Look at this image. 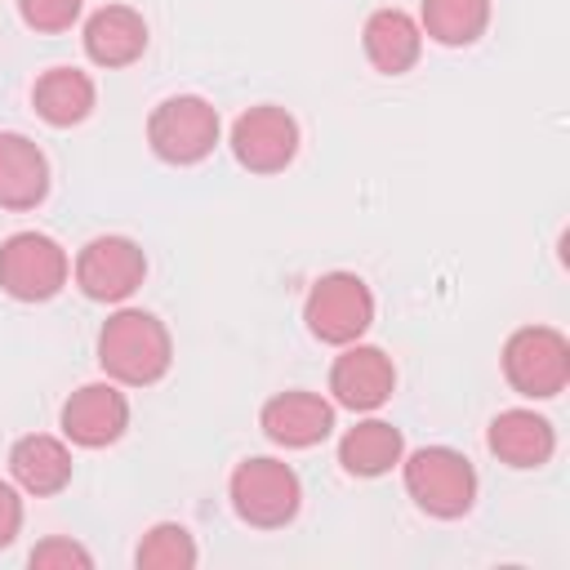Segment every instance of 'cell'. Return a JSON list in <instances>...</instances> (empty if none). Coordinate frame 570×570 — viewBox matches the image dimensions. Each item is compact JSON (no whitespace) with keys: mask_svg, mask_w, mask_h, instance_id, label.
<instances>
[{"mask_svg":"<svg viewBox=\"0 0 570 570\" xmlns=\"http://www.w3.org/2000/svg\"><path fill=\"white\" fill-rule=\"evenodd\" d=\"M258 428L281 450H312L334 432V401L307 387H289L263 401Z\"/></svg>","mask_w":570,"mask_h":570,"instance_id":"7c38bea8","label":"cell"},{"mask_svg":"<svg viewBox=\"0 0 570 570\" xmlns=\"http://www.w3.org/2000/svg\"><path fill=\"white\" fill-rule=\"evenodd\" d=\"M18 534H22V494L9 481H0V548H9Z\"/></svg>","mask_w":570,"mask_h":570,"instance_id":"cb8c5ba5","label":"cell"},{"mask_svg":"<svg viewBox=\"0 0 570 570\" xmlns=\"http://www.w3.org/2000/svg\"><path fill=\"white\" fill-rule=\"evenodd\" d=\"M49 196V156L13 129H0V209L27 214Z\"/></svg>","mask_w":570,"mask_h":570,"instance_id":"9a60e30c","label":"cell"},{"mask_svg":"<svg viewBox=\"0 0 570 570\" xmlns=\"http://www.w3.org/2000/svg\"><path fill=\"white\" fill-rule=\"evenodd\" d=\"M218 107L200 94H174V98H160L147 116V142L156 151V160L174 165V169H187V165H200L214 147H218Z\"/></svg>","mask_w":570,"mask_h":570,"instance_id":"5b68a950","label":"cell"},{"mask_svg":"<svg viewBox=\"0 0 570 570\" xmlns=\"http://www.w3.org/2000/svg\"><path fill=\"white\" fill-rule=\"evenodd\" d=\"M401 454H405V436L387 419H361L338 436V463L347 476H365V481L383 476L401 463Z\"/></svg>","mask_w":570,"mask_h":570,"instance_id":"d6986e66","label":"cell"},{"mask_svg":"<svg viewBox=\"0 0 570 570\" xmlns=\"http://www.w3.org/2000/svg\"><path fill=\"white\" fill-rule=\"evenodd\" d=\"M503 379L525 401H552L570 383V338L557 325H521L503 343Z\"/></svg>","mask_w":570,"mask_h":570,"instance_id":"277c9868","label":"cell"},{"mask_svg":"<svg viewBox=\"0 0 570 570\" xmlns=\"http://www.w3.org/2000/svg\"><path fill=\"white\" fill-rule=\"evenodd\" d=\"M71 276H76L85 298H94V303H125L147 281V254L129 236H94V240L80 245Z\"/></svg>","mask_w":570,"mask_h":570,"instance_id":"ba28073f","label":"cell"},{"mask_svg":"<svg viewBox=\"0 0 570 570\" xmlns=\"http://www.w3.org/2000/svg\"><path fill=\"white\" fill-rule=\"evenodd\" d=\"M71 276L67 249L45 232H13L0 245V289L13 303H49Z\"/></svg>","mask_w":570,"mask_h":570,"instance_id":"52a82bcc","label":"cell"},{"mask_svg":"<svg viewBox=\"0 0 570 570\" xmlns=\"http://www.w3.org/2000/svg\"><path fill=\"white\" fill-rule=\"evenodd\" d=\"M361 49L370 58V67L379 76H405L414 71L419 53H423V31L419 18H410L405 9H374L361 27Z\"/></svg>","mask_w":570,"mask_h":570,"instance_id":"e0dca14e","label":"cell"},{"mask_svg":"<svg viewBox=\"0 0 570 570\" xmlns=\"http://www.w3.org/2000/svg\"><path fill=\"white\" fill-rule=\"evenodd\" d=\"M85 58L102 71L129 67L147 53V18L134 4H102L85 18Z\"/></svg>","mask_w":570,"mask_h":570,"instance_id":"4fadbf2b","label":"cell"},{"mask_svg":"<svg viewBox=\"0 0 570 570\" xmlns=\"http://www.w3.org/2000/svg\"><path fill=\"white\" fill-rule=\"evenodd\" d=\"M85 0H18V13L31 31L40 36H58V31H71V22L80 18Z\"/></svg>","mask_w":570,"mask_h":570,"instance_id":"7402d4cb","label":"cell"},{"mask_svg":"<svg viewBox=\"0 0 570 570\" xmlns=\"http://www.w3.org/2000/svg\"><path fill=\"white\" fill-rule=\"evenodd\" d=\"M485 445L499 463L517 468V472H530V468H543L552 454H557V428L525 410V405H512V410H499L485 428Z\"/></svg>","mask_w":570,"mask_h":570,"instance_id":"5bb4252c","label":"cell"},{"mask_svg":"<svg viewBox=\"0 0 570 570\" xmlns=\"http://www.w3.org/2000/svg\"><path fill=\"white\" fill-rule=\"evenodd\" d=\"M196 561H200V548H196L191 530L178 521H156L142 534V543L134 548L138 570H191Z\"/></svg>","mask_w":570,"mask_h":570,"instance_id":"44dd1931","label":"cell"},{"mask_svg":"<svg viewBox=\"0 0 570 570\" xmlns=\"http://www.w3.org/2000/svg\"><path fill=\"white\" fill-rule=\"evenodd\" d=\"M27 566L31 570H89L94 566V552L85 548V543H76V539H67V534H53V539H40L36 548H31V557H27Z\"/></svg>","mask_w":570,"mask_h":570,"instance_id":"603a6c76","label":"cell"},{"mask_svg":"<svg viewBox=\"0 0 570 570\" xmlns=\"http://www.w3.org/2000/svg\"><path fill=\"white\" fill-rule=\"evenodd\" d=\"M490 27V0H419V31L445 49H468Z\"/></svg>","mask_w":570,"mask_h":570,"instance_id":"ffe728a7","label":"cell"},{"mask_svg":"<svg viewBox=\"0 0 570 570\" xmlns=\"http://www.w3.org/2000/svg\"><path fill=\"white\" fill-rule=\"evenodd\" d=\"M71 472H76V463H71L67 441H58L49 432H27L9 450V476H13V485L27 490V494H36V499L62 494L71 485Z\"/></svg>","mask_w":570,"mask_h":570,"instance_id":"2e32d148","label":"cell"},{"mask_svg":"<svg viewBox=\"0 0 570 570\" xmlns=\"http://www.w3.org/2000/svg\"><path fill=\"white\" fill-rule=\"evenodd\" d=\"M401 481L419 512L436 521H459L476 503V468L454 445H419L401 454Z\"/></svg>","mask_w":570,"mask_h":570,"instance_id":"7a4b0ae2","label":"cell"},{"mask_svg":"<svg viewBox=\"0 0 570 570\" xmlns=\"http://www.w3.org/2000/svg\"><path fill=\"white\" fill-rule=\"evenodd\" d=\"M303 321L316 343L347 347L374 325V289L356 272H325L303 298Z\"/></svg>","mask_w":570,"mask_h":570,"instance_id":"8992f818","label":"cell"},{"mask_svg":"<svg viewBox=\"0 0 570 570\" xmlns=\"http://www.w3.org/2000/svg\"><path fill=\"white\" fill-rule=\"evenodd\" d=\"M98 365L120 387H151L174 365L169 325L142 307H116L98 330Z\"/></svg>","mask_w":570,"mask_h":570,"instance_id":"6da1fadb","label":"cell"},{"mask_svg":"<svg viewBox=\"0 0 570 570\" xmlns=\"http://www.w3.org/2000/svg\"><path fill=\"white\" fill-rule=\"evenodd\" d=\"M227 142H232V156H236L240 169H249V174H281L298 156L303 134H298V120L285 107L258 102V107H249V111H240L232 120V138Z\"/></svg>","mask_w":570,"mask_h":570,"instance_id":"9c48e42d","label":"cell"},{"mask_svg":"<svg viewBox=\"0 0 570 570\" xmlns=\"http://www.w3.org/2000/svg\"><path fill=\"white\" fill-rule=\"evenodd\" d=\"M227 499H232V512L245 525L285 530L303 508V481H298V472L289 463H281L272 454H254V459H240L232 468Z\"/></svg>","mask_w":570,"mask_h":570,"instance_id":"3957f363","label":"cell"},{"mask_svg":"<svg viewBox=\"0 0 570 570\" xmlns=\"http://www.w3.org/2000/svg\"><path fill=\"white\" fill-rule=\"evenodd\" d=\"M396 392V365L374 343H347L330 365V401L352 414H374Z\"/></svg>","mask_w":570,"mask_h":570,"instance_id":"30bf717a","label":"cell"},{"mask_svg":"<svg viewBox=\"0 0 570 570\" xmlns=\"http://www.w3.org/2000/svg\"><path fill=\"white\" fill-rule=\"evenodd\" d=\"M31 107H36V116L45 125L71 129V125H80V120L94 116L98 89H94L89 71H80V67H49L31 85Z\"/></svg>","mask_w":570,"mask_h":570,"instance_id":"ac0fdd59","label":"cell"},{"mask_svg":"<svg viewBox=\"0 0 570 570\" xmlns=\"http://www.w3.org/2000/svg\"><path fill=\"white\" fill-rule=\"evenodd\" d=\"M58 428L71 445L80 450H107L125 436L129 428V396L120 392V383H85L62 401Z\"/></svg>","mask_w":570,"mask_h":570,"instance_id":"8fae6325","label":"cell"}]
</instances>
